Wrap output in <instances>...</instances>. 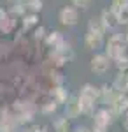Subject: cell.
Masks as SVG:
<instances>
[{"instance_id":"13","label":"cell","mask_w":128,"mask_h":132,"mask_svg":"<svg viewBox=\"0 0 128 132\" xmlns=\"http://www.w3.org/2000/svg\"><path fill=\"white\" fill-rule=\"evenodd\" d=\"M88 30L89 32H98V34H105V28L102 25V20L100 18H91L88 23Z\"/></svg>"},{"instance_id":"21","label":"cell","mask_w":128,"mask_h":132,"mask_svg":"<svg viewBox=\"0 0 128 132\" xmlns=\"http://www.w3.org/2000/svg\"><path fill=\"white\" fill-rule=\"evenodd\" d=\"M72 4L76 5V9H86L89 5V0H72Z\"/></svg>"},{"instance_id":"17","label":"cell","mask_w":128,"mask_h":132,"mask_svg":"<svg viewBox=\"0 0 128 132\" xmlns=\"http://www.w3.org/2000/svg\"><path fill=\"white\" fill-rule=\"evenodd\" d=\"M128 5V0H112V4H111V9L114 11L116 14H118L119 11H123L125 7Z\"/></svg>"},{"instance_id":"20","label":"cell","mask_w":128,"mask_h":132,"mask_svg":"<svg viewBox=\"0 0 128 132\" xmlns=\"http://www.w3.org/2000/svg\"><path fill=\"white\" fill-rule=\"evenodd\" d=\"M118 20H119V25H128V5L118 12Z\"/></svg>"},{"instance_id":"5","label":"cell","mask_w":128,"mask_h":132,"mask_svg":"<svg viewBox=\"0 0 128 132\" xmlns=\"http://www.w3.org/2000/svg\"><path fill=\"white\" fill-rule=\"evenodd\" d=\"M58 20L61 25L74 27V25H77V21H79V12L76 7H63L58 14Z\"/></svg>"},{"instance_id":"9","label":"cell","mask_w":128,"mask_h":132,"mask_svg":"<svg viewBox=\"0 0 128 132\" xmlns=\"http://www.w3.org/2000/svg\"><path fill=\"white\" fill-rule=\"evenodd\" d=\"M118 92L114 90V86H109V85H104L102 88H100V102L102 104H105V106H112V102L118 99Z\"/></svg>"},{"instance_id":"4","label":"cell","mask_w":128,"mask_h":132,"mask_svg":"<svg viewBox=\"0 0 128 132\" xmlns=\"http://www.w3.org/2000/svg\"><path fill=\"white\" fill-rule=\"evenodd\" d=\"M114 120V114L111 109H98L93 116V122H95V127L97 129H102V130H107V127L112 123Z\"/></svg>"},{"instance_id":"14","label":"cell","mask_w":128,"mask_h":132,"mask_svg":"<svg viewBox=\"0 0 128 132\" xmlns=\"http://www.w3.org/2000/svg\"><path fill=\"white\" fill-rule=\"evenodd\" d=\"M46 41H48V44L53 46V48H56V46H60V44H63V42H65V41H63V37L60 35V32H53V34H49Z\"/></svg>"},{"instance_id":"1","label":"cell","mask_w":128,"mask_h":132,"mask_svg":"<svg viewBox=\"0 0 128 132\" xmlns=\"http://www.w3.org/2000/svg\"><path fill=\"white\" fill-rule=\"evenodd\" d=\"M77 99H79V106H81V113L83 114H91L93 109H95L97 101H100V88H97L95 85L86 83L81 88V93H79Z\"/></svg>"},{"instance_id":"12","label":"cell","mask_w":128,"mask_h":132,"mask_svg":"<svg viewBox=\"0 0 128 132\" xmlns=\"http://www.w3.org/2000/svg\"><path fill=\"white\" fill-rule=\"evenodd\" d=\"M20 4L32 12H37L42 9V0H20Z\"/></svg>"},{"instance_id":"19","label":"cell","mask_w":128,"mask_h":132,"mask_svg":"<svg viewBox=\"0 0 128 132\" xmlns=\"http://www.w3.org/2000/svg\"><path fill=\"white\" fill-rule=\"evenodd\" d=\"M54 102H58V104L67 102V95H65V90L63 88H56L54 90Z\"/></svg>"},{"instance_id":"22","label":"cell","mask_w":128,"mask_h":132,"mask_svg":"<svg viewBox=\"0 0 128 132\" xmlns=\"http://www.w3.org/2000/svg\"><path fill=\"white\" fill-rule=\"evenodd\" d=\"M123 127H125V129L128 130V113L125 114V116H123Z\"/></svg>"},{"instance_id":"2","label":"cell","mask_w":128,"mask_h":132,"mask_svg":"<svg viewBox=\"0 0 128 132\" xmlns=\"http://www.w3.org/2000/svg\"><path fill=\"white\" fill-rule=\"evenodd\" d=\"M105 51H107L105 55H107L112 62H116L118 58L125 56V53H126V37H125L123 34H112V35L109 37V41H107Z\"/></svg>"},{"instance_id":"6","label":"cell","mask_w":128,"mask_h":132,"mask_svg":"<svg viewBox=\"0 0 128 132\" xmlns=\"http://www.w3.org/2000/svg\"><path fill=\"white\" fill-rule=\"evenodd\" d=\"M100 20H102V25H104L105 30H114V28L119 25L118 14H116L112 9H104L102 14H100Z\"/></svg>"},{"instance_id":"10","label":"cell","mask_w":128,"mask_h":132,"mask_svg":"<svg viewBox=\"0 0 128 132\" xmlns=\"http://www.w3.org/2000/svg\"><path fill=\"white\" fill-rule=\"evenodd\" d=\"M65 114H67V118H76L81 114V106H79V99L77 97H72L67 101L65 104Z\"/></svg>"},{"instance_id":"24","label":"cell","mask_w":128,"mask_h":132,"mask_svg":"<svg viewBox=\"0 0 128 132\" xmlns=\"http://www.w3.org/2000/svg\"><path fill=\"white\" fill-rule=\"evenodd\" d=\"M125 37H126V41H128V30H126V34H125Z\"/></svg>"},{"instance_id":"18","label":"cell","mask_w":128,"mask_h":132,"mask_svg":"<svg viewBox=\"0 0 128 132\" xmlns=\"http://www.w3.org/2000/svg\"><path fill=\"white\" fill-rule=\"evenodd\" d=\"M116 65H118V71L119 72H128V56H121L116 60Z\"/></svg>"},{"instance_id":"23","label":"cell","mask_w":128,"mask_h":132,"mask_svg":"<svg viewBox=\"0 0 128 132\" xmlns=\"http://www.w3.org/2000/svg\"><path fill=\"white\" fill-rule=\"evenodd\" d=\"M76 132H93V130H89V129H86V127H77Z\"/></svg>"},{"instance_id":"15","label":"cell","mask_w":128,"mask_h":132,"mask_svg":"<svg viewBox=\"0 0 128 132\" xmlns=\"http://www.w3.org/2000/svg\"><path fill=\"white\" fill-rule=\"evenodd\" d=\"M54 130L56 132H72L70 130V125H69V120L67 118H58L54 122Z\"/></svg>"},{"instance_id":"8","label":"cell","mask_w":128,"mask_h":132,"mask_svg":"<svg viewBox=\"0 0 128 132\" xmlns=\"http://www.w3.org/2000/svg\"><path fill=\"white\" fill-rule=\"evenodd\" d=\"M84 44H86V48L89 50H100L102 46H104V34H98V32H89L86 34V37H84Z\"/></svg>"},{"instance_id":"3","label":"cell","mask_w":128,"mask_h":132,"mask_svg":"<svg viewBox=\"0 0 128 132\" xmlns=\"http://www.w3.org/2000/svg\"><path fill=\"white\" fill-rule=\"evenodd\" d=\"M111 65H112V60L107 55H95L91 58V71L95 74H105L111 69Z\"/></svg>"},{"instance_id":"7","label":"cell","mask_w":128,"mask_h":132,"mask_svg":"<svg viewBox=\"0 0 128 132\" xmlns=\"http://www.w3.org/2000/svg\"><path fill=\"white\" fill-rule=\"evenodd\" d=\"M111 111L114 116H123V114H126L128 113V97L126 93H119L118 99L112 102V106H111Z\"/></svg>"},{"instance_id":"11","label":"cell","mask_w":128,"mask_h":132,"mask_svg":"<svg viewBox=\"0 0 128 132\" xmlns=\"http://www.w3.org/2000/svg\"><path fill=\"white\" fill-rule=\"evenodd\" d=\"M112 86H114V90L118 93H126L128 92V72H119L116 76V79H114V83H112Z\"/></svg>"},{"instance_id":"16","label":"cell","mask_w":128,"mask_h":132,"mask_svg":"<svg viewBox=\"0 0 128 132\" xmlns=\"http://www.w3.org/2000/svg\"><path fill=\"white\" fill-rule=\"evenodd\" d=\"M37 23H39V18L35 16V12H32L30 16L25 18V21H23V28H25V30H32Z\"/></svg>"}]
</instances>
